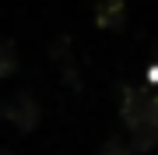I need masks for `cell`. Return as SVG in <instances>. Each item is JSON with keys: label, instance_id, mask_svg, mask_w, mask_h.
<instances>
[{"label": "cell", "instance_id": "obj_1", "mask_svg": "<svg viewBox=\"0 0 158 155\" xmlns=\"http://www.w3.org/2000/svg\"><path fill=\"white\" fill-rule=\"evenodd\" d=\"M119 120L130 134L127 141L134 148V155L151 152L158 144V88L144 85V81L127 85L123 99H119Z\"/></svg>", "mask_w": 158, "mask_h": 155}, {"label": "cell", "instance_id": "obj_2", "mask_svg": "<svg viewBox=\"0 0 158 155\" xmlns=\"http://www.w3.org/2000/svg\"><path fill=\"white\" fill-rule=\"evenodd\" d=\"M0 113H4V120H7V123H14L18 131L28 134V131H35V123H39L42 106L35 102V95H32V92H14V95H7V99H4Z\"/></svg>", "mask_w": 158, "mask_h": 155}, {"label": "cell", "instance_id": "obj_3", "mask_svg": "<svg viewBox=\"0 0 158 155\" xmlns=\"http://www.w3.org/2000/svg\"><path fill=\"white\" fill-rule=\"evenodd\" d=\"M123 21H127V0H98L95 4L98 28H123Z\"/></svg>", "mask_w": 158, "mask_h": 155}, {"label": "cell", "instance_id": "obj_4", "mask_svg": "<svg viewBox=\"0 0 158 155\" xmlns=\"http://www.w3.org/2000/svg\"><path fill=\"white\" fill-rule=\"evenodd\" d=\"M21 67V57H18V46L11 39H0V78H11L14 71Z\"/></svg>", "mask_w": 158, "mask_h": 155}, {"label": "cell", "instance_id": "obj_5", "mask_svg": "<svg viewBox=\"0 0 158 155\" xmlns=\"http://www.w3.org/2000/svg\"><path fill=\"white\" fill-rule=\"evenodd\" d=\"M98 155H134V148H130L127 138H109V141L98 148Z\"/></svg>", "mask_w": 158, "mask_h": 155}, {"label": "cell", "instance_id": "obj_6", "mask_svg": "<svg viewBox=\"0 0 158 155\" xmlns=\"http://www.w3.org/2000/svg\"><path fill=\"white\" fill-rule=\"evenodd\" d=\"M0 155H14V152H11V148H0Z\"/></svg>", "mask_w": 158, "mask_h": 155}]
</instances>
